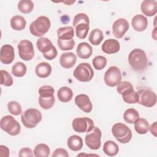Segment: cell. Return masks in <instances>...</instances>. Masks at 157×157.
Returning a JSON list of instances; mask_svg holds the SVG:
<instances>
[{
    "mask_svg": "<svg viewBox=\"0 0 157 157\" xmlns=\"http://www.w3.org/2000/svg\"><path fill=\"white\" fill-rule=\"evenodd\" d=\"M128 62L133 70L144 71L147 67L148 59L145 52L140 48L133 49L128 55Z\"/></svg>",
    "mask_w": 157,
    "mask_h": 157,
    "instance_id": "1",
    "label": "cell"
},
{
    "mask_svg": "<svg viewBox=\"0 0 157 157\" xmlns=\"http://www.w3.org/2000/svg\"><path fill=\"white\" fill-rule=\"evenodd\" d=\"M51 26L50 19L46 16H40L29 26L30 33L36 37H42L48 32Z\"/></svg>",
    "mask_w": 157,
    "mask_h": 157,
    "instance_id": "2",
    "label": "cell"
},
{
    "mask_svg": "<svg viewBox=\"0 0 157 157\" xmlns=\"http://www.w3.org/2000/svg\"><path fill=\"white\" fill-rule=\"evenodd\" d=\"M42 118L40 112L34 108L26 110L21 113V120L23 124L27 128H33L39 123Z\"/></svg>",
    "mask_w": 157,
    "mask_h": 157,
    "instance_id": "3",
    "label": "cell"
},
{
    "mask_svg": "<svg viewBox=\"0 0 157 157\" xmlns=\"http://www.w3.org/2000/svg\"><path fill=\"white\" fill-rule=\"evenodd\" d=\"M112 133L117 140L121 144H127L132 139L131 130L122 123L114 124L112 128Z\"/></svg>",
    "mask_w": 157,
    "mask_h": 157,
    "instance_id": "4",
    "label": "cell"
},
{
    "mask_svg": "<svg viewBox=\"0 0 157 157\" xmlns=\"http://www.w3.org/2000/svg\"><path fill=\"white\" fill-rule=\"evenodd\" d=\"M74 77L82 82H90L94 76V71L88 63H81L73 72Z\"/></svg>",
    "mask_w": 157,
    "mask_h": 157,
    "instance_id": "5",
    "label": "cell"
},
{
    "mask_svg": "<svg viewBox=\"0 0 157 157\" xmlns=\"http://www.w3.org/2000/svg\"><path fill=\"white\" fill-rule=\"evenodd\" d=\"M1 128L10 136H17L20 132V123L11 115H6L1 119Z\"/></svg>",
    "mask_w": 157,
    "mask_h": 157,
    "instance_id": "6",
    "label": "cell"
},
{
    "mask_svg": "<svg viewBox=\"0 0 157 157\" xmlns=\"http://www.w3.org/2000/svg\"><path fill=\"white\" fill-rule=\"evenodd\" d=\"M72 126L73 129L77 132H89L94 128V124L90 118L85 117L74 119Z\"/></svg>",
    "mask_w": 157,
    "mask_h": 157,
    "instance_id": "7",
    "label": "cell"
},
{
    "mask_svg": "<svg viewBox=\"0 0 157 157\" xmlns=\"http://www.w3.org/2000/svg\"><path fill=\"white\" fill-rule=\"evenodd\" d=\"M102 132L98 127H94L93 130L86 135L85 142L88 148L91 150H98L101 145Z\"/></svg>",
    "mask_w": 157,
    "mask_h": 157,
    "instance_id": "8",
    "label": "cell"
},
{
    "mask_svg": "<svg viewBox=\"0 0 157 157\" xmlns=\"http://www.w3.org/2000/svg\"><path fill=\"white\" fill-rule=\"evenodd\" d=\"M139 96L138 103L147 107H152L156 103V95L150 89H141L137 91Z\"/></svg>",
    "mask_w": 157,
    "mask_h": 157,
    "instance_id": "9",
    "label": "cell"
},
{
    "mask_svg": "<svg viewBox=\"0 0 157 157\" xmlns=\"http://www.w3.org/2000/svg\"><path fill=\"white\" fill-rule=\"evenodd\" d=\"M121 73L117 66H110L106 71L104 76L105 83L110 87L117 86L121 80Z\"/></svg>",
    "mask_w": 157,
    "mask_h": 157,
    "instance_id": "10",
    "label": "cell"
},
{
    "mask_svg": "<svg viewBox=\"0 0 157 157\" xmlns=\"http://www.w3.org/2000/svg\"><path fill=\"white\" fill-rule=\"evenodd\" d=\"M18 55L21 59L25 61L32 59L34 56L33 43L28 40H21L18 44Z\"/></svg>",
    "mask_w": 157,
    "mask_h": 157,
    "instance_id": "11",
    "label": "cell"
},
{
    "mask_svg": "<svg viewBox=\"0 0 157 157\" xmlns=\"http://www.w3.org/2000/svg\"><path fill=\"white\" fill-rule=\"evenodd\" d=\"M129 22L124 18H120L114 21L112 25V33L113 36L117 39H121L123 37L127 31L129 29Z\"/></svg>",
    "mask_w": 157,
    "mask_h": 157,
    "instance_id": "12",
    "label": "cell"
},
{
    "mask_svg": "<svg viewBox=\"0 0 157 157\" xmlns=\"http://www.w3.org/2000/svg\"><path fill=\"white\" fill-rule=\"evenodd\" d=\"M15 58V52L13 46L10 44L3 45L0 51L1 62L5 64H11Z\"/></svg>",
    "mask_w": 157,
    "mask_h": 157,
    "instance_id": "13",
    "label": "cell"
},
{
    "mask_svg": "<svg viewBox=\"0 0 157 157\" xmlns=\"http://www.w3.org/2000/svg\"><path fill=\"white\" fill-rule=\"evenodd\" d=\"M75 103L77 106L85 113H90L93 109V105L88 96L80 94L75 98Z\"/></svg>",
    "mask_w": 157,
    "mask_h": 157,
    "instance_id": "14",
    "label": "cell"
},
{
    "mask_svg": "<svg viewBox=\"0 0 157 157\" xmlns=\"http://www.w3.org/2000/svg\"><path fill=\"white\" fill-rule=\"evenodd\" d=\"M141 12L147 17H152L157 12V2L155 0H145L140 5Z\"/></svg>",
    "mask_w": 157,
    "mask_h": 157,
    "instance_id": "15",
    "label": "cell"
},
{
    "mask_svg": "<svg viewBox=\"0 0 157 157\" xmlns=\"http://www.w3.org/2000/svg\"><path fill=\"white\" fill-rule=\"evenodd\" d=\"M131 25L134 29L138 32L145 31L148 26V20L143 15H136L131 20Z\"/></svg>",
    "mask_w": 157,
    "mask_h": 157,
    "instance_id": "16",
    "label": "cell"
},
{
    "mask_svg": "<svg viewBox=\"0 0 157 157\" xmlns=\"http://www.w3.org/2000/svg\"><path fill=\"white\" fill-rule=\"evenodd\" d=\"M103 52L107 54H114L117 53L120 49L119 42L113 39H109L105 40L101 47Z\"/></svg>",
    "mask_w": 157,
    "mask_h": 157,
    "instance_id": "17",
    "label": "cell"
},
{
    "mask_svg": "<svg viewBox=\"0 0 157 157\" xmlns=\"http://www.w3.org/2000/svg\"><path fill=\"white\" fill-rule=\"evenodd\" d=\"M77 61V56L72 52H66L63 53L59 58V64L65 69L72 67Z\"/></svg>",
    "mask_w": 157,
    "mask_h": 157,
    "instance_id": "18",
    "label": "cell"
},
{
    "mask_svg": "<svg viewBox=\"0 0 157 157\" xmlns=\"http://www.w3.org/2000/svg\"><path fill=\"white\" fill-rule=\"evenodd\" d=\"M36 45L37 49L42 52L43 55L48 53L55 47L51 40L45 37L39 38L36 42Z\"/></svg>",
    "mask_w": 157,
    "mask_h": 157,
    "instance_id": "19",
    "label": "cell"
},
{
    "mask_svg": "<svg viewBox=\"0 0 157 157\" xmlns=\"http://www.w3.org/2000/svg\"><path fill=\"white\" fill-rule=\"evenodd\" d=\"M76 52L79 58L82 59H88L93 53V48L87 42H81L78 44Z\"/></svg>",
    "mask_w": 157,
    "mask_h": 157,
    "instance_id": "20",
    "label": "cell"
},
{
    "mask_svg": "<svg viewBox=\"0 0 157 157\" xmlns=\"http://www.w3.org/2000/svg\"><path fill=\"white\" fill-rule=\"evenodd\" d=\"M52 68L51 65L46 62L39 63L35 69V73L39 78H47L52 73Z\"/></svg>",
    "mask_w": 157,
    "mask_h": 157,
    "instance_id": "21",
    "label": "cell"
},
{
    "mask_svg": "<svg viewBox=\"0 0 157 157\" xmlns=\"http://www.w3.org/2000/svg\"><path fill=\"white\" fill-rule=\"evenodd\" d=\"M123 101L128 104H135L138 102L139 96L137 91L134 90L133 86L124 90L121 94Z\"/></svg>",
    "mask_w": 157,
    "mask_h": 157,
    "instance_id": "22",
    "label": "cell"
},
{
    "mask_svg": "<svg viewBox=\"0 0 157 157\" xmlns=\"http://www.w3.org/2000/svg\"><path fill=\"white\" fill-rule=\"evenodd\" d=\"M58 39L62 40H69L73 39L74 36V28L72 26L61 27L57 30Z\"/></svg>",
    "mask_w": 157,
    "mask_h": 157,
    "instance_id": "23",
    "label": "cell"
},
{
    "mask_svg": "<svg viewBox=\"0 0 157 157\" xmlns=\"http://www.w3.org/2000/svg\"><path fill=\"white\" fill-rule=\"evenodd\" d=\"M67 145L70 150L77 151L83 147V140L77 135H72L67 139Z\"/></svg>",
    "mask_w": 157,
    "mask_h": 157,
    "instance_id": "24",
    "label": "cell"
},
{
    "mask_svg": "<svg viewBox=\"0 0 157 157\" xmlns=\"http://www.w3.org/2000/svg\"><path fill=\"white\" fill-rule=\"evenodd\" d=\"M57 96L61 102H67L72 99L73 91L68 86H62L58 90Z\"/></svg>",
    "mask_w": 157,
    "mask_h": 157,
    "instance_id": "25",
    "label": "cell"
},
{
    "mask_svg": "<svg viewBox=\"0 0 157 157\" xmlns=\"http://www.w3.org/2000/svg\"><path fill=\"white\" fill-rule=\"evenodd\" d=\"M26 25L25 18L20 15L13 16L10 19L11 28L16 31H21L24 29Z\"/></svg>",
    "mask_w": 157,
    "mask_h": 157,
    "instance_id": "26",
    "label": "cell"
},
{
    "mask_svg": "<svg viewBox=\"0 0 157 157\" xmlns=\"http://www.w3.org/2000/svg\"><path fill=\"white\" fill-rule=\"evenodd\" d=\"M103 151L109 156L117 155L119 151L118 145L112 140L106 141L103 145Z\"/></svg>",
    "mask_w": 157,
    "mask_h": 157,
    "instance_id": "27",
    "label": "cell"
},
{
    "mask_svg": "<svg viewBox=\"0 0 157 157\" xmlns=\"http://www.w3.org/2000/svg\"><path fill=\"white\" fill-rule=\"evenodd\" d=\"M134 124L135 131L139 134H145L149 131V123L145 118H139Z\"/></svg>",
    "mask_w": 157,
    "mask_h": 157,
    "instance_id": "28",
    "label": "cell"
},
{
    "mask_svg": "<svg viewBox=\"0 0 157 157\" xmlns=\"http://www.w3.org/2000/svg\"><path fill=\"white\" fill-rule=\"evenodd\" d=\"M104 39V34L102 31L99 29H94L92 30L89 35V41L94 45H98L101 44Z\"/></svg>",
    "mask_w": 157,
    "mask_h": 157,
    "instance_id": "29",
    "label": "cell"
},
{
    "mask_svg": "<svg viewBox=\"0 0 157 157\" xmlns=\"http://www.w3.org/2000/svg\"><path fill=\"white\" fill-rule=\"evenodd\" d=\"M139 118L140 116L137 110L132 108L126 109L123 113L124 120L129 124L134 123Z\"/></svg>",
    "mask_w": 157,
    "mask_h": 157,
    "instance_id": "30",
    "label": "cell"
},
{
    "mask_svg": "<svg viewBox=\"0 0 157 157\" xmlns=\"http://www.w3.org/2000/svg\"><path fill=\"white\" fill-rule=\"evenodd\" d=\"M33 153L36 157H47L50 155V149L47 144H39L35 147Z\"/></svg>",
    "mask_w": 157,
    "mask_h": 157,
    "instance_id": "31",
    "label": "cell"
},
{
    "mask_svg": "<svg viewBox=\"0 0 157 157\" xmlns=\"http://www.w3.org/2000/svg\"><path fill=\"white\" fill-rule=\"evenodd\" d=\"M27 71L26 66L22 62H17L15 63L12 67V74L17 77H23Z\"/></svg>",
    "mask_w": 157,
    "mask_h": 157,
    "instance_id": "32",
    "label": "cell"
},
{
    "mask_svg": "<svg viewBox=\"0 0 157 157\" xmlns=\"http://www.w3.org/2000/svg\"><path fill=\"white\" fill-rule=\"evenodd\" d=\"M75 28L77 37L80 39H84L87 36L88 31L90 29V26L89 24L88 23H82L78 24Z\"/></svg>",
    "mask_w": 157,
    "mask_h": 157,
    "instance_id": "33",
    "label": "cell"
},
{
    "mask_svg": "<svg viewBox=\"0 0 157 157\" xmlns=\"http://www.w3.org/2000/svg\"><path fill=\"white\" fill-rule=\"evenodd\" d=\"M54 88L50 85H43L38 90L39 98L48 99L54 97Z\"/></svg>",
    "mask_w": 157,
    "mask_h": 157,
    "instance_id": "34",
    "label": "cell"
},
{
    "mask_svg": "<svg viewBox=\"0 0 157 157\" xmlns=\"http://www.w3.org/2000/svg\"><path fill=\"white\" fill-rule=\"evenodd\" d=\"M34 8V4L30 0H21L18 3V10L23 13H29L32 12Z\"/></svg>",
    "mask_w": 157,
    "mask_h": 157,
    "instance_id": "35",
    "label": "cell"
},
{
    "mask_svg": "<svg viewBox=\"0 0 157 157\" xmlns=\"http://www.w3.org/2000/svg\"><path fill=\"white\" fill-rule=\"evenodd\" d=\"M92 63L94 68L96 70L101 71L105 67L107 64V59L105 57L103 56H101V55L96 56L93 58L92 61Z\"/></svg>",
    "mask_w": 157,
    "mask_h": 157,
    "instance_id": "36",
    "label": "cell"
},
{
    "mask_svg": "<svg viewBox=\"0 0 157 157\" xmlns=\"http://www.w3.org/2000/svg\"><path fill=\"white\" fill-rule=\"evenodd\" d=\"M7 109L9 112L13 115H19L22 113L21 105L20 103L15 101H12L8 102Z\"/></svg>",
    "mask_w": 157,
    "mask_h": 157,
    "instance_id": "37",
    "label": "cell"
},
{
    "mask_svg": "<svg viewBox=\"0 0 157 157\" xmlns=\"http://www.w3.org/2000/svg\"><path fill=\"white\" fill-rule=\"evenodd\" d=\"M57 43L59 49L63 51L72 50L75 46V41L73 39L69 40H62L58 39Z\"/></svg>",
    "mask_w": 157,
    "mask_h": 157,
    "instance_id": "38",
    "label": "cell"
},
{
    "mask_svg": "<svg viewBox=\"0 0 157 157\" xmlns=\"http://www.w3.org/2000/svg\"><path fill=\"white\" fill-rule=\"evenodd\" d=\"M1 85L10 86L13 85V78L11 75L5 70H1Z\"/></svg>",
    "mask_w": 157,
    "mask_h": 157,
    "instance_id": "39",
    "label": "cell"
},
{
    "mask_svg": "<svg viewBox=\"0 0 157 157\" xmlns=\"http://www.w3.org/2000/svg\"><path fill=\"white\" fill-rule=\"evenodd\" d=\"M55 97L48 98V99H43L39 97V99H38L39 105L42 109L45 110L51 109L53 106L55 104Z\"/></svg>",
    "mask_w": 157,
    "mask_h": 157,
    "instance_id": "40",
    "label": "cell"
},
{
    "mask_svg": "<svg viewBox=\"0 0 157 157\" xmlns=\"http://www.w3.org/2000/svg\"><path fill=\"white\" fill-rule=\"evenodd\" d=\"M82 23H86L88 24H90V19L88 15L83 13H79L75 15V16L74 17L73 20V26L75 28L78 24Z\"/></svg>",
    "mask_w": 157,
    "mask_h": 157,
    "instance_id": "41",
    "label": "cell"
},
{
    "mask_svg": "<svg viewBox=\"0 0 157 157\" xmlns=\"http://www.w3.org/2000/svg\"><path fill=\"white\" fill-rule=\"evenodd\" d=\"M52 157H58V156H63V157H68L69 153L67 151L62 148H56L52 155Z\"/></svg>",
    "mask_w": 157,
    "mask_h": 157,
    "instance_id": "42",
    "label": "cell"
},
{
    "mask_svg": "<svg viewBox=\"0 0 157 157\" xmlns=\"http://www.w3.org/2000/svg\"><path fill=\"white\" fill-rule=\"evenodd\" d=\"M18 156L20 157L25 156H33V151L31 148L28 147H25L21 148L18 153Z\"/></svg>",
    "mask_w": 157,
    "mask_h": 157,
    "instance_id": "43",
    "label": "cell"
},
{
    "mask_svg": "<svg viewBox=\"0 0 157 157\" xmlns=\"http://www.w3.org/2000/svg\"><path fill=\"white\" fill-rule=\"evenodd\" d=\"M57 54H58L57 50H56V47H55L53 48V49L51 52H50L48 53H47L46 55H43V56L48 60H52L56 57Z\"/></svg>",
    "mask_w": 157,
    "mask_h": 157,
    "instance_id": "44",
    "label": "cell"
},
{
    "mask_svg": "<svg viewBox=\"0 0 157 157\" xmlns=\"http://www.w3.org/2000/svg\"><path fill=\"white\" fill-rule=\"evenodd\" d=\"M0 155L2 157H8L9 156V150L4 145H0Z\"/></svg>",
    "mask_w": 157,
    "mask_h": 157,
    "instance_id": "45",
    "label": "cell"
},
{
    "mask_svg": "<svg viewBox=\"0 0 157 157\" xmlns=\"http://www.w3.org/2000/svg\"><path fill=\"white\" fill-rule=\"evenodd\" d=\"M149 129L151 132V133L155 136L156 137V121L154 122L150 127H149Z\"/></svg>",
    "mask_w": 157,
    "mask_h": 157,
    "instance_id": "46",
    "label": "cell"
}]
</instances>
